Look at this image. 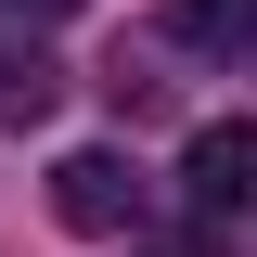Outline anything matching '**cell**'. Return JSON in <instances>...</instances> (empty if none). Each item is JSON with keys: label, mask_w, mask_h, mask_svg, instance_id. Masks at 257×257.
<instances>
[{"label": "cell", "mask_w": 257, "mask_h": 257, "mask_svg": "<svg viewBox=\"0 0 257 257\" xmlns=\"http://www.w3.org/2000/svg\"><path fill=\"white\" fill-rule=\"evenodd\" d=\"M52 219H64V231H90V244L142 231V167H128L116 142H77V155L52 167Z\"/></svg>", "instance_id": "obj_1"}, {"label": "cell", "mask_w": 257, "mask_h": 257, "mask_svg": "<svg viewBox=\"0 0 257 257\" xmlns=\"http://www.w3.org/2000/svg\"><path fill=\"white\" fill-rule=\"evenodd\" d=\"M180 193L206 206V219L257 206V116H219V128H193V155H180Z\"/></svg>", "instance_id": "obj_2"}, {"label": "cell", "mask_w": 257, "mask_h": 257, "mask_svg": "<svg viewBox=\"0 0 257 257\" xmlns=\"http://www.w3.org/2000/svg\"><path fill=\"white\" fill-rule=\"evenodd\" d=\"M167 26H180L193 52H244L257 39V0H167Z\"/></svg>", "instance_id": "obj_3"}, {"label": "cell", "mask_w": 257, "mask_h": 257, "mask_svg": "<svg viewBox=\"0 0 257 257\" xmlns=\"http://www.w3.org/2000/svg\"><path fill=\"white\" fill-rule=\"evenodd\" d=\"M52 90H64L52 52H0V128H39V116H52Z\"/></svg>", "instance_id": "obj_4"}, {"label": "cell", "mask_w": 257, "mask_h": 257, "mask_svg": "<svg viewBox=\"0 0 257 257\" xmlns=\"http://www.w3.org/2000/svg\"><path fill=\"white\" fill-rule=\"evenodd\" d=\"M39 13H77V0H39Z\"/></svg>", "instance_id": "obj_5"}]
</instances>
